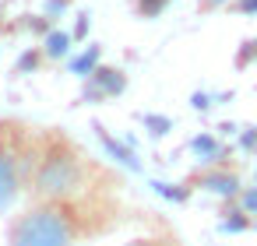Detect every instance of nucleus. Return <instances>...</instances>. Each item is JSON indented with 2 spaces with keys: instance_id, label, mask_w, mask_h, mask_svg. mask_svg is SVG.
<instances>
[{
  "instance_id": "f257e3e1",
  "label": "nucleus",
  "mask_w": 257,
  "mask_h": 246,
  "mask_svg": "<svg viewBox=\"0 0 257 246\" xmlns=\"http://www.w3.org/2000/svg\"><path fill=\"white\" fill-rule=\"evenodd\" d=\"M29 179L39 200H71L85 183V162L71 141L50 137L46 148L36 155V169Z\"/></svg>"
},
{
  "instance_id": "f03ea898",
  "label": "nucleus",
  "mask_w": 257,
  "mask_h": 246,
  "mask_svg": "<svg viewBox=\"0 0 257 246\" xmlns=\"http://www.w3.org/2000/svg\"><path fill=\"white\" fill-rule=\"evenodd\" d=\"M78 218L67 200H39L8 228V246H74Z\"/></svg>"
},
{
  "instance_id": "7ed1b4c3",
  "label": "nucleus",
  "mask_w": 257,
  "mask_h": 246,
  "mask_svg": "<svg viewBox=\"0 0 257 246\" xmlns=\"http://www.w3.org/2000/svg\"><path fill=\"white\" fill-rule=\"evenodd\" d=\"M25 176H32V169H25L22 148L11 137H0V211H8L18 200V193L25 186Z\"/></svg>"
},
{
  "instance_id": "20e7f679",
  "label": "nucleus",
  "mask_w": 257,
  "mask_h": 246,
  "mask_svg": "<svg viewBox=\"0 0 257 246\" xmlns=\"http://www.w3.org/2000/svg\"><path fill=\"white\" fill-rule=\"evenodd\" d=\"M127 88V74L120 67H95L88 78H85V88H81V99L85 102H102V99H116L123 95Z\"/></svg>"
},
{
  "instance_id": "39448f33",
  "label": "nucleus",
  "mask_w": 257,
  "mask_h": 246,
  "mask_svg": "<svg viewBox=\"0 0 257 246\" xmlns=\"http://www.w3.org/2000/svg\"><path fill=\"white\" fill-rule=\"evenodd\" d=\"M197 186L208 190V193H215V197H222V200H236L239 190H243L239 176L229 172V169H204V172L197 176Z\"/></svg>"
},
{
  "instance_id": "423d86ee",
  "label": "nucleus",
  "mask_w": 257,
  "mask_h": 246,
  "mask_svg": "<svg viewBox=\"0 0 257 246\" xmlns=\"http://www.w3.org/2000/svg\"><path fill=\"white\" fill-rule=\"evenodd\" d=\"M95 130H99V141H102V148H106V155H109L113 162H120V165H123V169H131V172H138V169H141V162L134 158V151H131L123 141H116L102 123H95Z\"/></svg>"
},
{
  "instance_id": "0eeeda50",
  "label": "nucleus",
  "mask_w": 257,
  "mask_h": 246,
  "mask_svg": "<svg viewBox=\"0 0 257 246\" xmlns=\"http://www.w3.org/2000/svg\"><path fill=\"white\" fill-rule=\"evenodd\" d=\"M71 32H64V29H50L46 36H43V57L46 60H64V57H71Z\"/></svg>"
},
{
  "instance_id": "6e6552de",
  "label": "nucleus",
  "mask_w": 257,
  "mask_h": 246,
  "mask_svg": "<svg viewBox=\"0 0 257 246\" xmlns=\"http://www.w3.org/2000/svg\"><path fill=\"white\" fill-rule=\"evenodd\" d=\"M190 148H194V155H197V162H215V158H222V144H218V137H211V134H197L194 141H190Z\"/></svg>"
},
{
  "instance_id": "1a4fd4ad",
  "label": "nucleus",
  "mask_w": 257,
  "mask_h": 246,
  "mask_svg": "<svg viewBox=\"0 0 257 246\" xmlns=\"http://www.w3.org/2000/svg\"><path fill=\"white\" fill-rule=\"evenodd\" d=\"M222 214H225V218H222V225H218L222 232H246V228L253 225V221H250V214H246V211H243L239 204H232V207H225Z\"/></svg>"
},
{
  "instance_id": "9d476101",
  "label": "nucleus",
  "mask_w": 257,
  "mask_h": 246,
  "mask_svg": "<svg viewBox=\"0 0 257 246\" xmlns=\"http://www.w3.org/2000/svg\"><path fill=\"white\" fill-rule=\"evenodd\" d=\"M95 67H99V46H88L78 60H71V74H78V78H88Z\"/></svg>"
},
{
  "instance_id": "9b49d317",
  "label": "nucleus",
  "mask_w": 257,
  "mask_h": 246,
  "mask_svg": "<svg viewBox=\"0 0 257 246\" xmlns=\"http://www.w3.org/2000/svg\"><path fill=\"white\" fill-rule=\"evenodd\" d=\"M141 123H145V130L152 137H166L173 130V120L169 116H159V113H141Z\"/></svg>"
},
{
  "instance_id": "f8f14e48",
  "label": "nucleus",
  "mask_w": 257,
  "mask_h": 246,
  "mask_svg": "<svg viewBox=\"0 0 257 246\" xmlns=\"http://www.w3.org/2000/svg\"><path fill=\"white\" fill-rule=\"evenodd\" d=\"M152 186H155V193H159V197L176 200V204H183V200L190 197V186H183V183H159V179H155Z\"/></svg>"
},
{
  "instance_id": "ddd939ff",
  "label": "nucleus",
  "mask_w": 257,
  "mask_h": 246,
  "mask_svg": "<svg viewBox=\"0 0 257 246\" xmlns=\"http://www.w3.org/2000/svg\"><path fill=\"white\" fill-rule=\"evenodd\" d=\"M169 4H173V0H138V15L141 18H159Z\"/></svg>"
},
{
  "instance_id": "4468645a",
  "label": "nucleus",
  "mask_w": 257,
  "mask_h": 246,
  "mask_svg": "<svg viewBox=\"0 0 257 246\" xmlns=\"http://www.w3.org/2000/svg\"><path fill=\"white\" fill-rule=\"evenodd\" d=\"M250 64H257V36L246 39L239 46V53H236V67H250Z\"/></svg>"
},
{
  "instance_id": "2eb2a0df",
  "label": "nucleus",
  "mask_w": 257,
  "mask_h": 246,
  "mask_svg": "<svg viewBox=\"0 0 257 246\" xmlns=\"http://www.w3.org/2000/svg\"><path fill=\"white\" fill-rule=\"evenodd\" d=\"M43 64V50H25L22 57H18V74H29V71H36Z\"/></svg>"
},
{
  "instance_id": "dca6fc26",
  "label": "nucleus",
  "mask_w": 257,
  "mask_h": 246,
  "mask_svg": "<svg viewBox=\"0 0 257 246\" xmlns=\"http://www.w3.org/2000/svg\"><path fill=\"white\" fill-rule=\"evenodd\" d=\"M236 204H239L246 214H257V183H253V186H243L239 197H236Z\"/></svg>"
},
{
  "instance_id": "f3484780",
  "label": "nucleus",
  "mask_w": 257,
  "mask_h": 246,
  "mask_svg": "<svg viewBox=\"0 0 257 246\" xmlns=\"http://www.w3.org/2000/svg\"><path fill=\"white\" fill-rule=\"evenodd\" d=\"M239 148H243V151H257V127H246V130L239 134Z\"/></svg>"
},
{
  "instance_id": "a211bd4d",
  "label": "nucleus",
  "mask_w": 257,
  "mask_h": 246,
  "mask_svg": "<svg viewBox=\"0 0 257 246\" xmlns=\"http://www.w3.org/2000/svg\"><path fill=\"white\" fill-rule=\"evenodd\" d=\"M67 11V0H50V4H46V18L50 22H57V15H64Z\"/></svg>"
},
{
  "instance_id": "6ab92c4d",
  "label": "nucleus",
  "mask_w": 257,
  "mask_h": 246,
  "mask_svg": "<svg viewBox=\"0 0 257 246\" xmlns=\"http://www.w3.org/2000/svg\"><path fill=\"white\" fill-rule=\"evenodd\" d=\"M88 25H92V22H88V15H81V18H78V25H74V32H71V39H85V36H88Z\"/></svg>"
},
{
  "instance_id": "aec40b11",
  "label": "nucleus",
  "mask_w": 257,
  "mask_h": 246,
  "mask_svg": "<svg viewBox=\"0 0 257 246\" xmlns=\"http://www.w3.org/2000/svg\"><path fill=\"white\" fill-rule=\"evenodd\" d=\"M236 11L239 15H257V0H236Z\"/></svg>"
},
{
  "instance_id": "412c9836",
  "label": "nucleus",
  "mask_w": 257,
  "mask_h": 246,
  "mask_svg": "<svg viewBox=\"0 0 257 246\" xmlns=\"http://www.w3.org/2000/svg\"><path fill=\"white\" fill-rule=\"evenodd\" d=\"M190 106H194V109H211V95H201V92H197V95L190 99Z\"/></svg>"
},
{
  "instance_id": "4be33fe9",
  "label": "nucleus",
  "mask_w": 257,
  "mask_h": 246,
  "mask_svg": "<svg viewBox=\"0 0 257 246\" xmlns=\"http://www.w3.org/2000/svg\"><path fill=\"white\" fill-rule=\"evenodd\" d=\"M123 246H166V242H159V239H131Z\"/></svg>"
},
{
  "instance_id": "5701e85b",
  "label": "nucleus",
  "mask_w": 257,
  "mask_h": 246,
  "mask_svg": "<svg viewBox=\"0 0 257 246\" xmlns=\"http://www.w3.org/2000/svg\"><path fill=\"white\" fill-rule=\"evenodd\" d=\"M222 4H229V0H201V11H215V8H222Z\"/></svg>"
},
{
  "instance_id": "b1692460",
  "label": "nucleus",
  "mask_w": 257,
  "mask_h": 246,
  "mask_svg": "<svg viewBox=\"0 0 257 246\" xmlns=\"http://www.w3.org/2000/svg\"><path fill=\"white\" fill-rule=\"evenodd\" d=\"M0 18H4V4H0Z\"/></svg>"
},
{
  "instance_id": "393cba45",
  "label": "nucleus",
  "mask_w": 257,
  "mask_h": 246,
  "mask_svg": "<svg viewBox=\"0 0 257 246\" xmlns=\"http://www.w3.org/2000/svg\"><path fill=\"white\" fill-rule=\"evenodd\" d=\"M253 183H257V172H253Z\"/></svg>"
}]
</instances>
